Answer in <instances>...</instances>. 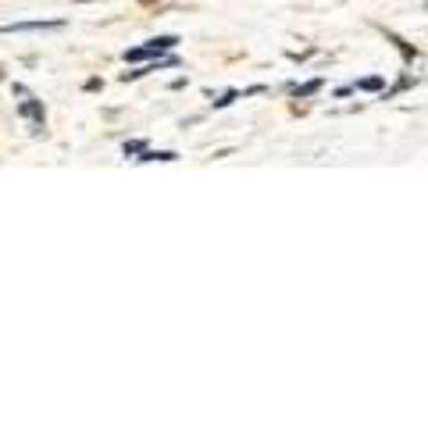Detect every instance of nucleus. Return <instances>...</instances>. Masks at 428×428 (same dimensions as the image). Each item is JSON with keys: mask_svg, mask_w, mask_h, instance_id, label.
I'll list each match as a JSON object with an SVG mask.
<instances>
[{"mask_svg": "<svg viewBox=\"0 0 428 428\" xmlns=\"http://www.w3.org/2000/svg\"><path fill=\"white\" fill-rule=\"evenodd\" d=\"M40 29H65V22H15V25H0V36H11V33H40Z\"/></svg>", "mask_w": 428, "mask_h": 428, "instance_id": "nucleus-1", "label": "nucleus"}, {"mask_svg": "<svg viewBox=\"0 0 428 428\" xmlns=\"http://www.w3.org/2000/svg\"><path fill=\"white\" fill-rule=\"evenodd\" d=\"M18 114L43 125V104H40V100H22V104H18Z\"/></svg>", "mask_w": 428, "mask_h": 428, "instance_id": "nucleus-2", "label": "nucleus"}, {"mask_svg": "<svg viewBox=\"0 0 428 428\" xmlns=\"http://www.w3.org/2000/svg\"><path fill=\"white\" fill-rule=\"evenodd\" d=\"M139 161H179V154H171V150H143Z\"/></svg>", "mask_w": 428, "mask_h": 428, "instance_id": "nucleus-3", "label": "nucleus"}, {"mask_svg": "<svg viewBox=\"0 0 428 428\" xmlns=\"http://www.w3.org/2000/svg\"><path fill=\"white\" fill-rule=\"evenodd\" d=\"M157 50L154 46H136V50H125V61H146V58H154Z\"/></svg>", "mask_w": 428, "mask_h": 428, "instance_id": "nucleus-4", "label": "nucleus"}, {"mask_svg": "<svg viewBox=\"0 0 428 428\" xmlns=\"http://www.w3.org/2000/svg\"><path fill=\"white\" fill-rule=\"evenodd\" d=\"M318 86H321V83H307V86H300L296 93H300V96H311V93H318Z\"/></svg>", "mask_w": 428, "mask_h": 428, "instance_id": "nucleus-5", "label": "nucleus"}, {"mask_svg": "<svg viewBox=\"0 0 428 428\" xmlns=\"http://www.w3.org/2000/svg\"><path fill=\"white\" fill-rule=\"evenodd\" d=\"M379 86H382L379 75H375V79H364V83H361V89H379Z\"/></svg>", "mask_w": 428, "mask_h": 428, "instance_id": "nucleus-6", "label": "nucleus"}, {"mask_svg": "<svg viewBox=\"0 0 428 428\" xmlns=\"http://www.w3.org/2000/svg\"><path fill=\"white\" fill-rule=\"evenodd\" d=\"M232 100H236V93H225L221 100H214V108H229V104H232Z\"/></svg>", "mask_w": 428, "mask_h": 428, "instance_id": "nucleus-7", "label": "nucleus"}, {"mask_svg": "<svg viewBox=\"0 0 428 428\" xmlns=\"http://www.w3.org/2000/svg\"><path fill=\"white\" fill-rule=\"evenodd\" d=\"M125 154H143V143H125Z\"/></svg>", "mask_w": 428, "mask_h": 428, "instance_id": "nucleus-8", "label": "nucleus"}]
</instances>
